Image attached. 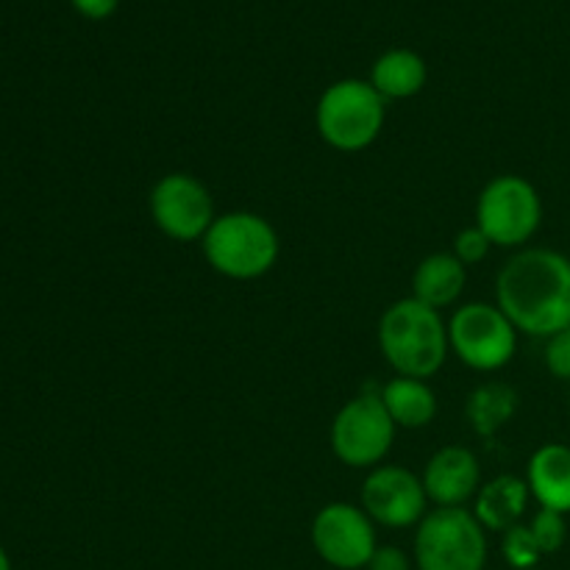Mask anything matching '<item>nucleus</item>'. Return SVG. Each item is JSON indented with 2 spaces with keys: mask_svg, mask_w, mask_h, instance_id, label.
Returning a JSON list of instances; mask_svg holds the SVG:
<instances>
[{
  "mask_svg": "<svg viewBox=\"0 0 570 570\" xmlns=\"http://www.w3.org/2000/svg\"><path fill=\"white\" fill-rule=\"evenodd\" d=\"M495 298L518 332L554 337L570 326V259L551 248L521 250L501 267Z\"/></svg>",
  "mask_w": 570,
  "mask_h": 570,
  "instance_id": "f257e3e1",
  "label": "nucleus"
},
{
  "mask_svg": "<svg viewBox=\"0 0 570 570\" xmlns=\"http://www.w3.org/2000/svg\"><path fill=\"white\" fill-rule=\"evenodd\" d=\"M379 345L399 376L426 382L449 356V323L423 301L401 298L379 321Z\"/></svg>",
  "mask_w": 570,
  "mask_h": 570,
  "instance_id": "f03ea898",
  "label": "nucleus"
},
{
  "mask_svg": "<svg viewBox=\"0 0 570 570\" xmlns=\"http://www.w3.org/2000/svg\"><path fill=\"white\" fill-rule=\"evenodd\" d=\"M200 245L212 271L237 282H250L271 273L282 248L271 220L254 212L217 215Z\"/></svg>",
  "mask_w": 570,
  "mask_h": 570,
  "instance_id": "7ed1b4c3",
  "label": "nucleus"
},
{
  "mask_svg": "<svg viewBox=\"0 0 570 570\" xmlns=\"http://www.w3.org/2000/svg\"><path fill=\"white\" fill-rule=\"evenodd\" d=\"M315 122L323 142L343 154H356L376 142L382 134L384 98L371 81L345 78L321 95Z\"/></svg>",
  "mask_w": 570,
  "mask_h": 570,
  "instance_id": "20e7f679",
  "label": "nucleus"
},
{
  "mask_svg": "<svg viewBox=\"0 0 570 570\" xmlns=\"http://www.w3.org/2000/svg\"><path fill=\"white\" fill-rule=\"evenodd\" d=\"M415 562L421 570H484V527L462 507L426 512L415 534Z\"/></svg>",
  "mask_w": 570,
  "mask_h": 570,
  "instance_id": "39448f33",
  "label": "nucleus"
},
{
  "mask_svg": "<svg viewBox=\"0 0 570 570\" xmlns=\"http://www.w3.org/2000/svg\"><path fill=\"white\" fill-rule=\"evenodd\" d=\"M543 220V200L532 181L521 176H499L482 189L476 204V226L499 248L529 243Z\"/></svg>",
  "mask_w": 570,
  "mask_h": 570,
  "instance_id": "423d86ee",
  "label": "nucleus"
},
{
  "mask_svg": "<svg viewBox=\"0 0 570 570\" xmlns=\"http://www.w3.org/2000/svg\"><path fill=\"white\" fill-rule=\"evenodd\" d=\"M449 345L473 371H499L515 356L518 328L499 306L473 301L449 321Z\"/></svg>",
  "mask_w": 570,
  "mask_h": 570,
  "instance_id": "0eeeda50",
  "label": "nucleus"
},
{
  "mask_svg": "<svg viewBox=\"0 0 570 570\" xmlns=\"http://www.w3.org/2000/svg\"><path fill=\"white\" fill-rule=\"evenodd\" d=\"M395 423L376 393L351 399L332 421V451L351 468H376L390 454Z\"/></svg>",
  "mask_w": 570,
  "mask_h": 570,
  "instance_id": "6e6552de",
  "label": "nucleus"
},
{
  "mask_svg": "<svg viewBox=\"0 0 570 570\" xmlns=\"http://www.w3.org/2000/svg\"><path fill=\"white\" fill-rule=\"evenodd\" d=\"M150 217L165 237L176 243L204 239L215 223L212 193L189 173H167L150 189Z\"/></svg>",
  "mask_w": 570,
  "mask_h": 570,
  "instance_id": "1a4fd4ad",
  "label": "nucleus"
},
{
  "mask_svg": "<svg viewBox=\"0 0 570 570\" xmlns=\"http://www.w3.org/2000/svg\"><path fill=\"white\" fill-rule=\"evenodd\" d=\"M309 534L317 557L337 570L367 568L379 549L371 515L345 501L323 507L312 521Z\"/></svg>",
  "mask_w": 570,
  "mask_h": 570,
  "instance_id": "9d476101",
  "label": "nucleus"
},
{
  "mask_svg": "<svg viewBox=\"0 0 570 570\" xmlns=\"http://www.w3.org/2000/svg\"><path fill=\"white\" fill-rule=\"evenodd\" d=\"M426 490L423 479L399 465L373 468L362 484V510L373 523L387 529L415 527L426 518Z\"/></svg>",
  "mask_w": 570,
  "mask_h": 570,
  "instance_id": "9b49d317",
  "label": "nucleus"
},
{
  "mask_svg": "<svg viewBox=\"0 0 570 570\" xmlns=\"http://www.w3.org/2000/svg\"><path fill=\"white\" fill-rule=\"evenodd\" d=\"M482 488V468L473 451L462 445H445L423 471V490L438 507H462Z\"/></svg>",
  "mask_w": 570,
  "mask_h": 570,
  "instance_id": "f8f14e48",
  "label": "nucleus"
},
{
  "mask_svg": "<svg viewBox=\"0 0 570 570\" xmlns=\"http://www.w3.org/2000/svg\"><path fill=\"white\" fill-rule=\"evenodd\" d=\"M529 493L538 499L543 510H554L560 515L570 512V449L560 443H549L538 449L527 468Z\"/></svg>",
  "mask_w": 570,
  "mask_h": 570,
  "instance_id": "ddd939ff",
  "label": "nucleus"
},
{
  "mask_svg": "<svg viewBox=\"0 0 570 570\" xmlns=\"http://www.w3.org/2000/svg\"><path fill=\"white\" fill-rule=\"evenodd\" d=\"M529 484L518 476H495L476 493V521L488 532H507L521 521L529 504Z\"/></svg>",
  "mask_w": 570,
  "mask_h": 570,
  "instance_id": "4468645a",
  "label": "nucleus"
},
{
  "mask_svg": "<svg viewBox=\"0 0 570 570\" xmlns=\"http://www.w3.org/2000/svg\"><path fill=\"white\" fill-rule=\"evenodd\" d=\"M465 282V265L454 254H432L417 265L412 276V298L423 301L432 309H443L460 298Z\"/></svg>",
  "mask_w": 570,
  "mask_h": 570,
  "instance_id": "2eb2a0df",
  "label": "nucleus"
},
{
  "mask_svg": "<svg viewBox=\"0 0 570 570\" xmlns=\"http://www.w3.org/2000/svg\"><path fill=\"white\" fill-rule=\"evenodd\" d=\"M384 410L401 429H423L438 415V399L423 379L395 376L379 393Z\"/></svg>",
  "mask_w": 570,
  "mask_h": 570,
  "instance_id": "dca6fc26",
  "label": "nucleus"
},
{
  "mask_svg": "<svg viewBox=\"0 0 570 570\" xmlns=\"http://www.w3.org/2000/svg\"><path fill=\"white\" fill-rule=\"evenodd\" d=\"M371 83L384 100H404L412 98L426 83V61L415 53V50H387L379 56L373 65Z\"/></svg>",
  "mask_w": 570,
  "mask_h": 570,
  "instance_id": "f3484780",
  "label": "nucleus"
},
{
  "mask_svg": "<svg viewBox=\"0 0 570 570\" xmlns=\"http://www.w3.org/2000/svg\"><path fill=\"white\" fill-rule=\"evenodd\" d=\"M518 393L504 382H488L471 393L465 404V417L479 438H493L499 429L515 417Z\"/></svg>",
  "mask_w": 570,
  "mask_h": 570,
  "instance_id": "a211bd4d",
  "label": "nucleus"
},
{
  "mask_svg": "<svg viewBox=\"0 0 570 570\" xmlns=\"http://www.w3.org/2000/svg\"><path fill=\"white\" fill-rule=\"evenodd\" d=\"M501 554H504V560L515 570H529V568H538L543 551H540L532 529L515 523V527L507 529L504 538H501Z\"/></svg>",
  "mask_w": 570,
  "mask_h": 570,
  "instance_id": "6ab92c4d",
  "label": "nucleus"
},
{
  "mask_svg": "<svg viewBox=\"0 0 570 570\" xmlns=\"http://www.w3.org/2000/svg\"><path fill=\"white\" fill-rule=\"evenodd\" d=\"M529 529H532L534 540H538L543 554H557V551L566 546L568 527H566V515H560V512L543 510V507H540V512L532 518Z\"/></svg>",
  "mask_w": 570,
  "mask_h": 570,
  "instance_id": "aec40b11",
  "label": "nucleus"
},
{
  "mask_svg": "<svg viewBox=\"0 0 570 570\" xmlns=\"http://www.w3.org/2000/svg\"><path fill=\"white\" fill-rule=\"evenodd\" d=\"M490 245H493V243L488 239V234H484L479 226H471V228H465V232L456 234L454 256L465 267L468 265H479V262H482L484 256L490 254Z\"/></svg>",
  "mask_w": 570,
  "mask_h": 570,
  "instance_id": "412c9836",
  "label": "nucleus"
},
{
  "mask_svg": "<svg viewBox=\"0 0 570 570\" xmlns=\"http://www.w3.org/2000/svg\"><path fill=\"white\" fill-rule=\"evenodd\" d=\"M546 367L551 371V376L570 382V326L557 332L554 337H549V345H546Z\"/></svg>",
  "mask_w": 570,
  "mask_h": 570,
  "instance_id": "4be33fe9",
  "label": "nucleus"
},
{
  "mask_svg": "<svg viewBox=\"0 0 570 570\" xmlns=\"http://www.w3.org/2000/svg\"><path fill=\"white\" fill-rule=\"evenodd\" d=\"M367 570H412L410 557L395 546H379L376 554L367 562Z\"/></svg>",
  "mask_w": 570,
  "mask_h": 570,
  "instance_id": "5701e85b",
  "label": "nucleus"
},
{
  "mask_svg": "<svg viewBox=\"0 0 570 570\" xmlns=\"http://www.w3.org/2000/svg\"><path fill=\"white\" fill-rule=\"evenodd\" d=\"M72 6L89 20H104L117 9V0H72Z\"/></svg>",
  "mask_w": 570,
  "mask_h": 570,
  "instance_id": "b1692460",
  "label": "nucleus"
},
{
  "mask_svg": "<svg viewBox=\"0 0 570 570\" xmlns=\"http://www.w3.org/2000/svg\"><path fill=\"white\" fill-rule=\"evenodd\" d=\"M0 570H11V560H9V554H6L3 546H0Z\"/></svg>",
  "mask_w": 570,
  "mask_h": 570,
  "instance_id": "393cba45",
  "label": "nucleus"
},
{
  "mask_svg": "<svg viewBox=\"0 0 570 570\" xmlns=\"http://www.w3.org/2000/svg\"><path fill=\"white\" fill-rule=\"evenodd\" d=\"M529 570H538V568H529Z\"/></svg>",
  "mask_w": 570,
  "mask_h": 570,
  "instance_id": "a878e982",
  "label": "nucleus"
}]
</instances>
